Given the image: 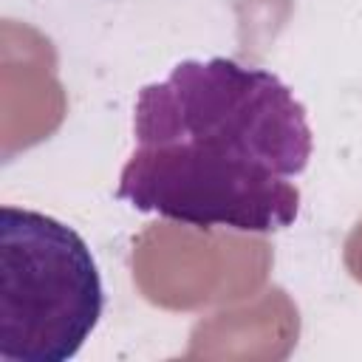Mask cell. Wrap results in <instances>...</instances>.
Segmentation results:
<instances>
[{
    "label": "cell",
    "instance_id": "1",
    "mask_svg": "<svg viewBox=\"0 0 362 362\" xmlns=\"http://www.w3.org/2000/svg\"><path fill=\"white\" fill-rule=\"evenodd\" d=\"M136 144L294 178L311 158L305 107L272 71L226 57L184 59L139 90Z\"/></svg>",
    "mask_w": 362,
    "mask_h": 362
},
{
    "label": "cell",
    "instance_id": "2",
    "mask_svg": "<svg viewBox=\"0 0 362 362\" xmlns=\"http://www.w3.org/2000/svg\"><path fill=\"white\" fill-rule=\"evenodd\" d=\"M105 305L96 260L79 232L23 209H0V359L65 362Z\"/></svg>",
    "mask_w": 362,
    "mask_h": 362
},
{
    "label": "cell",
    "instance_id": "3",
    "mask_svg": "<svg viewBox=\"0 0 362 362\" xmlns=\"http://www.w3.org/2000/svg\"><path fill=\"white\" fill-rule=\"evenodd\" d=\"M116 195L141 212L187 226L255 235L286 229L300 212V189L291 178L141 144L122 167Z\"/></svg>",
    "mask_w": 362,
    "mask_h": 362
}]
</instances>
